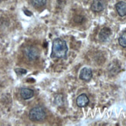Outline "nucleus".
<instances>
[{
    "label": "nucleus",
    "mask_w": 126,
    "mask_h": 126,
    "mask_svg": "<svg viewBox=\"0 0 126 126\" xmlns=\"http://www.w3.org/2000/svg\"><path fill=\"white\" fill-rule=\"evenodd\" d=\"M20 95L24 100H29L34 96V91L30 88H21L20 90Z\"/></svg>",
    "instance_id": "obj_7"
},
{
    "label": "nucleus",
    "mask_w": 126,
    "mask_h": 126,
    "mask_svg": "<svg viewBox=\"0 0 126 126\" xmlns=\"http://www.w3.org/2000/svg\"><path fill=\"white\" fill-rule=\"evenodd\" d=\"M89 103V98L84 94H82L79 95L77 98V105L80 108H84L86 107Z\"/></svg>",
    "instance_id": "obj_6"
},
{
    "label": "nucleus",
    "mask_w": 126,
    "mask_h": 126,
    "mask_svg": "<svg viewBox=\"0 0 126 126\" xmlns=\"http://www.w3.org/2000/svg\"><path fill=\"white\" fill-rule=\"evenodd\" d=\"M80 78L84 81H89L92 78V70L88 67H84L80 70Z\"/></svg>",
    "instance_id": "obj_5"
},
{
    "label": "nucleus",
    "mask_w": 126,
    "mask_h": 126,
    "mask_svg": "<svg viewBox=\"0 0 126 126\" xmlns=\"http://www.w3.org/2000/svg\"><path fill=\"white\" fill-rule=\"evenodd\" d=\"M31 2L34 7L40 8L46 5L47 0H31Z\"/></svg>",
    "instance_id": "obj_11"
},
{
    "label": "nucleus",
    "mask_w": 126,
    "mask_h": 126,
    "mask_svg": "<svg viewBox=\"0 0 126 126\" xmlns=\"http://www.w3.org/2000/svg\"><path fill=\"white\" fill-rule=\"evenodd\" d=\"M67 43L64 40L57 38L54 39L53 42L52 52L53 55L57 58H65L67 53Z\"/></svg>",
    "instance_id": "obj_1"
},
{
    "label": "nucleus",
    "mask_w": 126,
    "mask_h": 126,
    "mask_svg": "<svg viewBox=\"0 0 126 126\" xmlns=\"http://www.w3.org/2000/svg\"><path fill=\"white\" fill-rule=\"evenodd\" d=\"M46 116H47V114H46L44 108L40 106L32 108L29 113V118L32 122L43 121V119H45Z\"/></svg>",
    "instance_id": "obj_2"
},
{
    "label": "nucleus",
    "mask_w": 126,
    "mask_h": 126,
    "mask_svg": "<svg viewBox=\"0 0 126 126\" xmlns=\"http://www.w3.org/2000/svg\"><path fill=\"white\" fill-rule=\"evenodd\" d=\"M23 54L28 61H34L39 58L40 51L34 46H26L23 49Z\"/></svg>",
    "instance_id": "obj_3"
},
{
    "label": "nucleus",
    "mask_w": 126,
    "mask_h": 126,
    "mask_svg": "<svg viewBox=\"0 0 126 126\" xmlns=\"http://www.w3.org/2000/svg\"><path fill=\"white\" fill-rule=\"evenodd\" d=\"M115 8H116V11L118 14L123 17V16H126V2L121 1L118 2L116 5H115Z\"/></svg>",
    "instance_id": "obj_8"
},
{
    "label": "nucleus",
    "mask_w": 126,
    "mask_h": 126,
    "mask_svg": "<svg viewBox=\"0 0 126 126\" xmlns=\"http://www.w3.org/2000/svg\"><path fill=\"white\" fill-rule=\"evenodd\" d=\"M0 1H2V0H0Z\"/></svg>",
    "instance_id": "obj_13"
},
{
    "label": "nucleus",
    "mask_w": 126,
    "mask_h": 126,
    "mask_svg": "<svg viewBox=\"0 0 126 126\" xmlns=\"http://www.w3.org/2000/svg\"><path fill=\"white\" fill-rule=\"evenodd\" d=\"M105 8V2L104 0H94L91 5V10L96 13L101 12Z\"/></svg>",
    "instance_id": "obj_4"
},
{
    "label": "nucleus",
    "mask_w": 126,
    "mask_h": 126,
    "mask_svg": "<svg viewBox=\"0 0 126 126\" xmlns=\"http://www.w3.org/2000/svg\"><path fill=\"white\" fill-rule=\"evenodd\" d=\"M118 43L122 47H126V31L122 32L118 38Z\"/></svg>",
    "instance_id": "obj_10"
},
{
    "label": "nucleus",
    "mask_w": 126,
    "mask_h": 126,
    "mask_svg": "<svg viewBox=\"0 0 126 126\" xmlns=\"http://www.w3.org/2000/svg\"><path fill=\"white\" fill-rule=\"evenodd\" d=\"M111 30L108 28V27H105V28H103L100 32H99V36H98V37H99V40L101 41V42H105L106 41L109 36H111Z\"/></svg>",
    "instance_id": "obj_9"
},
{
    "label": "nucleus",
    "mask_w": 126,
    "mask_h": 126,
    "mask_svg": "<svg viewBox=\"0 0 126 126\" xmlns=\"http://www.w3.org/2000/svg\"><path fill=\"white\" fill-rule=\"evenodd\" d=\"M15 71H16V73L17 74H19V75H23V74H26V70H25V69H23V68H16V70H15Z\"/></svg>",
    "instance_id": "obj_12"
}]
</instances>
